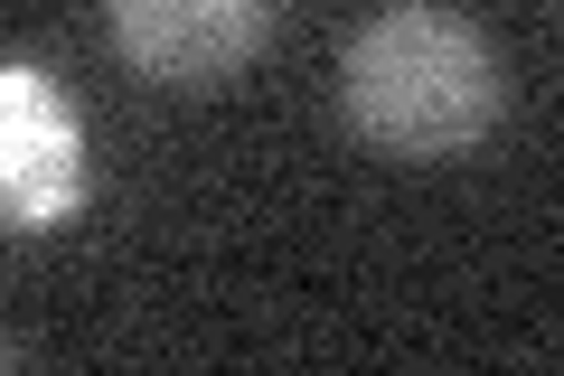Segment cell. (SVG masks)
I'll return each mask as SVG.
<instances>
[{
  "instance_id": "cell-2",
  "label": "cell",
  "mask_w": 564,
  "mask_h": 376,
  "mask_svg": "<svg viewBox=\"0 0 564 376\" xmlns=\"http://www.w3.org/2000/svg\"><path fill=\"white\" fill-rule=\"evenodd\" d=\"M282 0H104V39L132 76L207 95L273 47Z\"/></svg>"
},
{
  "instance_id": "cell-3",
  "label": "cell",
  "mask_w": 564,
  "mask_h": 376,
  "mask_svg": "<svg viewBox=\"0 0 564 376\" xmlns=\"http://www.w3.org/2000/svg\"><path fill=\"white\" fill-rule=\"evenodd\" d=\"M76 198H85L76 114H66V95L29 57H10L0 66V207H10L20 236H39V226H57Z\"/></svg>"
},
{
  "instance_id": "cell-1",
  "label": "cell",
  "mask_w": 564,
  "mask_h": 376,
  "mask_svg": "<svg viewBox=\"0 0 564 376\" xmlns=\"http://www.w3.org/2000/svg\"><path fill=\"white\" fill-rule=\"evenodd\" d=\"M508 114V57L480 20L386 0L339 47V122L386 160H462Z\"/></svg>"
}]
</instances>
